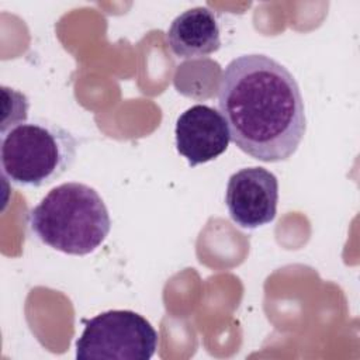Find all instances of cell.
Here are the masks:
<instances>
[{
    "label": "cell",
    "instance_id": "5b68a950",
    "mask_svg": "<svg viewBox=\"0 0 360 360\" xmlns=\"http://www.w3.org/2000/svg\"><path fill=\"white\" fill-rule=\"evenodd\" d=\"M225 202L231 219L239 228L267 225L277 215L278 180L264 167H243L229 177Z\"/></svg>",
    "mask_w": 360,
    "mask_h": 360
},
{
    "label": "cell",
    "instance_id": "3957f363",
    "mask_svg": "<svg viewBox=\"0 0 360 360\" xmlns=\"http://www.w3.org/2000/svg\"><path fill=\"white\" fill-rule=\"evenodd\" d=\"M76 152V138L60 125L22 122L1 135V170L15 186L42 187L69 170Z\"/></svg>",
    "mask_w": 360,
    "mask_h": 360
},
{
    "label": "cell",
    "instance_id": "277c9868",
    "mask_svg": "<svg viewBox=\"0 0 360 360\" xmlns=\"http://www.w3.org/2000/svg\"><path fill=\"white\" fill-rule=\"evenodd\" d=\"M158 332L152 323L129 309H110L84 321L76 340V359L149 360L158 349Z\"/></svg>",
    "mask_w": 360,
    "mask_h": 360
},
{
    "label": "cell",
    "instance_id": "6da1fadb",
    "mask_svg": "<svg viewBox=\"0 0 360 360\" xmlns=\"http://www.w3.org/2000/svg\"><path fill=\"white\" fill-rule=\"evenodd\" d=\"M218 107L231 141L262 162L291 158L307 129L295 77L267 55H242L226 65L218 90Z\"/></svg>",
    "mask_w": 360,
    "mask_h": 360
},
{
    "label": "cell",
    "instance_id": "7a4b0ae2",
    "mask_svg": "<svg viewBox=\"0 0 360 360\" xmlns=\"http://www.w3.org/2000/svg\"><path fill=\"white\" fill-rule=\"evenodd\" d=\"M28 225L44 245L66 255L84 256L107 239L111 219L104 200L93 187L69 181L48 191L30 211Z\"/></svg>",
    "mask_w": 360,
    "mask_h": 360
},
{
    "label": "cell",
    "instance_id": "52a82bcc",
    "mask_svg": "<svg viewBox=\"0 0 360 360\" xmlns=\"http://www.w3.org/2000/svg\"><path fill=\"white\" fill-rule=\"evenodd\" d=\"M219 24L208 7H193L179 14L167 30L170 51L183 59L205 58L221 48Z\"/></svg>",
    "mask_w": 360,
    "mask_h": 360
},
{
    "label": "cell",
    "instance_id": "8992f818",
    "mask_svg": "<svg viewBox=\"0 0 360 360\" xmlns=\"http://www.w3.org/2000/svg\"><path fill=\"white\" fill-rule=\"evenodd\" d=\"M176 149L194 167L222 155L229 145L228 125L215 108L195 104L181 112L174 128Z\"/></svg>",
    "mask_w": 360,
    "mask_h": 360
}]
</instances>
